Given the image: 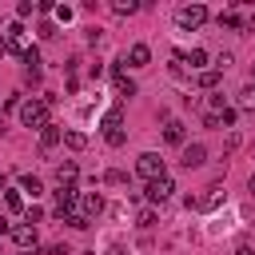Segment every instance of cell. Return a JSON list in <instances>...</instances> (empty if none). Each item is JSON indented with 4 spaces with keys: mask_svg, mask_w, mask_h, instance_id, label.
<instances>
[{
    "mask_svg": "<svg viewBox=\"0 0 255 255\" xmlns=\"http://www.w3.org/2000/svg\"><path fill=\"white\" fill-rule=\"evenodd\" d=\"M20 124L40 131V128L48 124V108H44V100H24V104H20Z\"/></svg>",
    "mask_w": 255,
    "mask_h": 255,
    "instance_id": "1",
    "label": "cell"
},
{
    "mask_svg": "<svg viewBox=\"0 0 255 255\" xmlns=\"http://www.w3.org/2000/svg\"><path fill=\"white\" fill-rule=\"evenodd\" d=\"M207 20V8L203 4H183V8H175V24L187 32V28H199Z\"/></svg>",
    "mask_w": 255,
    "mask_h": 255,
    "instance_id": "2",
    "label": "cell"
},
{
    "mask_svg": "<svg viewBox=\"0 0 255 255\" xmlns=\"http://www.w3.org/2000/svg\"><path fill=\"white\" fill-rule=\"evenodd\" d=\"M135 171H139L147 183H151V179H159V175H167V171H163V159H159V151H143V155L135 159Z\"/></svg>",
    "mask_w": 255,
    "mask_h": 255,
    "instance_id": "3",
    "label": "cell"
},
{
    "mask_svg": "<svg viewBox=\"0 0 255 255\" xmlns=\"http://www.w3.org/2000/svg\"><path fill=\"white\" fill-rule=\"evenodd\" d=\"M171 195H175L171 175H159V179H151V183H147V199H151V203H167Z\"/></svg>",
    "mask_w": 255,
    "mask_h": 255,
    "instance_id": "4",
    "label": "cell"
},
{
    "mask_svg": "<svg viewBox=\"0 0 255 255\" xmlns=\"http://www.w3.org/2000/svg\"><path fill=\"white\" fill-rule=\"evenodd\" d=\"M4 48L20 52V56L28 52V44H24V24H20V20H12V24H8V32H4Z\"/></svg>",
    "mask_w": 255,
    "mask_h": 255,
    "instance_id": "5",
    "label": "cell"
},
{
    "mask_svg": "<svg viewBox=\"0 0 255 255\" xmlns=\"http://www.w3.org/2000/svg\"><path fill=\"white\" fill-rule=\"evenodd\" d=\"M12 239H16V247H24V251H36V243H40V235H36V227H32V223L12 227Z\"/></svg>",
    "mask_w": 255,
    "mask_h": 255,
    "instance_id": "6",
    "label": "cell"
},
{
    "mask_svg": "<svg viewBox=\"0 0 255 255\" xmlns=\"http://www.w3.org/2000/svg\"><path fill=\"white\" fill-rule=\"evenodd\" d=\"M179 163H183L187 171H191V167H203V163H207V147H203V143H187V147H183V159H179Z\"/></svg>",
    "mask_w": 255,
    "mask_h": 255,
    "instance_id": "7",
    "label": "cell"
},
{
    "mask_svg": "<svg viewBox=\"0 0 255 255\" xmlns=\"http://www.w3.org/2000/svg\"><path fill=\"white\" fill-rule=\"evenodd\" d=\"M76 203H80V215H84V219H92V215L104 211V195H100V191H88V195H80Z\"/></svg>",
    "mask_w": 255,
    "mask_h": 255,
    "instance_id": "8",
    "label": "cell"
},
{
    "mask_svg": "<svg viewBox=\"0 0 255 255\" xmlns=\"http://www.w3.org/2000/svg\"><path fill=\"white\" fill-rule=\"evenodd\" d=\"M60 139H64V128H56V124H44L40 128V151H52Z\"/></svg>",
    "mask_w": 255,
    "mask_h": 255,
    "instance_id": "9",
    "label": "cell"
},
{
    "mask_svg": "<svg viewBox=\"0 0 255 255\" xmlns=\"http://www.w3.org/2000/svg\"><path fill=\"white\" fill-rule=\"evenodd\" d=\"M219 199H223V187L211 183L207 195H195V211H211V207H219Z\"/></svg>",
    "mask_w": 255,
    "mask_h": 255,
    "instance_id": "10",
    "label": "cell"
},
{
    "mask_svg": "<svg viewBox=\"0 0 255 255\" xmlns=\"http://www.w3.org/2000/svg\"><path fill=\"white\" fill-rule=\"evenodd\" d=\"M124 60H128V64H131V68H143V64H147V60H151V48H147V44H131V48H128V56H124Z\"/></svg>",
    "mask_w": 255,
    "mask_h": 255,
    "instance_id": "11",
    "label": "cell"
},
{
    "mask_svg": "<svg viewBox=\"0 0 255 255\" xmlns=\"http://www.w3.org/2000/svg\"><path fill=\"white\" fill-rule=\"evenodd\" d=\"M76 175H80V167H76L72 159L56 167V183H60V187H76Z\"/></svg>",
    "mask_w": 255,
    "mask_h": 255,
    "instance_id": "12",
    "label": "cell"
},
{
    "mask_svg": "<svg viewBox=\"0 0 255 255\" xmlns=\"http://www.w3.org/2000/svg\"><path fill=\"white\" fill-rule=\"evenodd\" d=\"M183 135H187V131H183L179 120H167V124H163V139H167V143H183Z\"/></svg>",
    "mask_w": 255,
    "mask_h": 255,
    "instance_id": "13",
    "label": "cell"
},
{
    "mask_svg": "<svg viewBox=\"0 0 255 255\" xmlns=\"http://www.w3.org/2000/svg\"><path fill=\"white\" fill-rule=\"evenodd\" d=\"M64 143H68L72 151H84V147H88V135L76 131V128H68V131H64Z\"/></svg>",
    "mask_w": 255,
    "mask_h": 255,
    "instance_id": "14",
    "label": "cell"
},
{
    "mask_svg": "<svg viewBox=\"0 0 255 255\" xmlns=\"http://www.w3.org/2000/svg\"><path fill=\"white\" fill-rule=\"evenodd\" d=\"M108 128H124V108H120V104L104 112V131H108Z\"/></svg>",
    "mask_w": 255,
    "mask_h": 255,
    "instance_id": "15",
    "label": "cell"
},
{
    "mask_svg": "<svg viewBox=\"0 0 255 255\" xmlns=\"http://www.w3.org/2000/svg\"><path fill=\"white\" fill-rule=\"evenodd\" d=\"M239 108L243 112H255V84H243L239 88Z\"/></svg>",
    "mask_w": 255,
    "mask_h": 255,
    "instance_id": "16",
    "label": "cell"
},
{
    "mask_svg": "<svg viewBox=\"0 0 255 255\" xmlns=\"http://www.w3.org/2000/svg\"><path fill=\"white\" fill-rule=\"evenodd\" d=\"M219 24H223V28H243V16L227 8V12H219Z\"/></svg>",
    "mask_w": 255,
    "mask_h": 255,
    "instance_id": "17",
    "label": "cell"
},
{
    "mask_svg": "<svg viewBox=\"0 0 255 255\" xmlns=\"http://www.w3.org/2000/svg\"><path fill=\"white\" fill-rule=\"evenodd\" d=\"M183 64H191V68H203V64H207V52H203V48H191V52L183 56Z\"/></svg>",
    "mask_w": 255,
    "mask_h": 255,
    "instance_id": "18",
    "label": "cell"
},
{
    "mask_svg": "<svg viewBox=\"0 0 255 255\" xmlns=\"http://www.w3.org/2000/svg\"><path fill=\"white\" fill-rule=\"evenodd\" d=\"M20 191H28V195H40V191H44V183H40L36 175H24V179H20Z\"/></svg>",
    "mask_w": 255,
    "mask_h": 255,
    "instance_id": "19",
    "label": "cell"
},
{
    "mask_svg": "<svg viewBox=\"0 0 255 255\" xmlns=\"http://www.w3.org/2000/svg\"><path fill=\"white\" fill-rule=\"evenodd\" d=\"M135 8H139L135 0H116V4H112V12H116V16H131Z\"/></svg>",
    "mask_w": 255,
    "mask_h": 255,
    "instance_id": "20",
    "label": "cell"
},
{
    "mask_svg": "<svg viewBox=\"0 0 255 255\" xmlns=\"http://www.w3.org/2000/svg\"><path fill=\"white\" fill-rule=\"evenodd\" d=\"M215 84H219V72H215V68H207V72H199V88H207V92H211Z\"/></svg>",
    "mask_w": 255,
    "mask_h": 255,
    "instance_id": "21",
    "label": "cell"
},
{
    "mask_svg": "<svg viewBox=\"0 0 255 255\" xmlns=\"http://www.w3.org/2000/svg\"><path fill=\"white\" fill-rule=\"evenodd\" d=\"M235 116H239V108H223V112H215V120H219L223 128H231V124H235Z\"/></svg>",
    "mask_w": 255,
    "mask_h": 255,
    "instance_id": "22",
    "label": "cell"
},
{
    "mask_svg": "<svg viewBox=\"0 0 255 255\" xmlns=\"http://www.w3.org/2000/svg\"><path fill=\"white\" fill-rule=\"evenodd\" d=\"M231 64H235V56H231V52H219V56H215V72H227Z\"/></svg>",
    "mask_w": 255,
    "mask_h": 255,
    "instance_id": "23",
    "label": "cell"
},
{
    "mask_svg": "<svg viewBox=\"0 0 255 255\" xmlns=\"http://www.w3.org/2000/svg\"><path fill=\"white\" fill-rule=\"evenodd\" d=\"M104 135H108V143H112V147H120V143L128 139V135H124V128H108Z\"/></svg>",
    "mask_w": 255,
    "mask_h": 255,
    "instance_id": "24",
    "label": "cell"
},
{
    "mask_svg": "<svg viewBox=\"0 0 255 255\" xmlns=\"http://www.w3.org/2000/svg\"><path fill=\"white\" fill-rule=\"evenodd\" d=\"M4 203H8V211H20V207H24V195H20V191H8Z\"/></svg>",
    "mask_w": 255,
    "mask_h": 255,
    "instance_id": "25",
    "label": "cell"
},
{
    "mask_svg": "<svg viewBox=\"0 0 255 255\" xmlns=\"http://www.w3.org/2000/svg\"><path fill=\"white\" fill-rule=\"evenodd\" d=\"M151 223H155V211L143 207V211H139V227H151Z\"/></svg>",
    "mask_w": 255,
    "mask_h": 255,
    "instance_id": "26",
    "label": "cell"
},
{
    "mask_svg": "<svg viewBox=\"0 0 255 255\" xmlns=\"http://www.w3.org/2000/svg\"><path fill=\"white\" fill-rule=\"evenodd\" d=\"M235 147H239V131H231V135H227V143H223V151H235Z\"/></svg>",
    "mask_w": 255,
    "mask_h": 255,
    "instance_id": "27",
    "label": "cell"
},
{
    "mask_svg": "<svg viewBox=\"0 0 255 255\" xmlns=\"http://www.w3.org/2000/svg\"><path fill=\"white\" fill-rule=\"evenodd\" d=\"M104 179H108V183H128V175H124V171H108Z\"/></svg>",
    "mask_w": 255,
    "mask_h": 255,
    "instance_id": "28",
    "label": "cell"
},
{
    "mask_svg": "<svg viewBox=\"0 0 255 255\" xmlns=\"http://www.w3.org/2000/svg\"><path fill=\"white\" fill-rule=\"evenodd\" d=\"M235 255H255V247H251V243H239V247H235Z\"/></svg>",
    "mask_w": 255,
    "mask_h": 255,
    "instance_id": "29",
    "label": "cell"
},
{
    "mask_svg": "<svg viewBox=\"0 0 255 255\" xmlns=\"http://www.w3.org/2000/svg\"><path fill=\"white\" fill-rule=\"evenodd\" d=\"M12 231V223H8V215H0V235H8Z\"/></svg>",
    "mask_w": 255,
    "mask_h": 255,
    "instance_id": "30",
    "label": "cell"
},
{
    "mask_svg": "<svg viewBox=\"0 0 255 255\" xmlns=\"http://www.w3.org/2000/svg\"><path fill=\"white\" fill-rule=\"evenodd\" d=\"M247 191H251V199H255V171H251V179H247Z\"/></svg>",
    "mask_w": 255,
    "mask_h": 255,
    "instance_id": "31",
    "label": "cell"
},
{
    "mask_svg": "<svg viewBox=\"0 0 255 255\" xmlns=\"http://www.w3.org/2000/svg\"><path fill=\"white\" fill-rule=\"evenodd\" d=\"M4 52H8V48H4V40H0V56H4Z\"/></svg>",
    "mask_w": 255,
    "mask_h": 255,
    "instance_id": "32",
    "label": "cell"
},
{
    "mask_svg": "<svg viewBox=\"0 0 255 255\" xmlns=\"http://www.w3.org/2000/svg\"><path fill=\"white\" fill-rule=\"evenodd\" d=\"M0 187H4V175H0Z\"/></svg>",
    "mask_w": 255,
    "mask_h": 255,
    "instance_id": "33",
    "label": "cell"
},
{
    "mask_svg": "<svg viewBox=\"0 0 255 255\" xmlns=\"http://www.w3.org/2000/svg\"><path fill=\"white\" fill-rule=\"evenodd\" d=\"M0 116H4V104H0Z\"/></svg>",
    "mask_w": 255,
    "mask_h": 255,
    "instance_id": "34",
    "label": "cell"
}]
</instances>
